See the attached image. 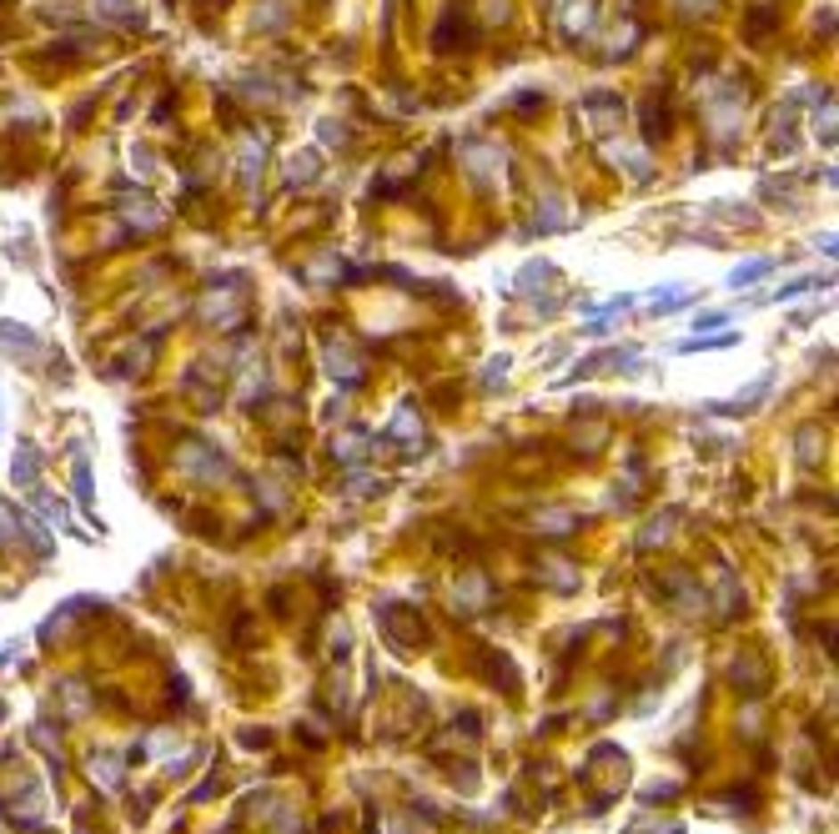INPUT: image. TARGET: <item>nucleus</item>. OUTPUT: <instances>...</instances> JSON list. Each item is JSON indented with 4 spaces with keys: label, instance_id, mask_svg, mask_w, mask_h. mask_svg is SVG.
Masks as SVG:
<instances>
[{
    "label": "nucleus",
    "instance_id": "obj_3",
    "mask_svg": "<svg viewBox=\"0 0 839 834\" xmlns=\"http://www.w3.org/2000/svg\"><path fill=\"white\" fill-rule=\"evenodd\" d=\"M0 348H5V352L20 348V352L30 357V352H36V337H30L26 327H15V322H0Z\"/></svg>",
    "mask_w": 839,
    "mask_h": 834
},
{
    "label": "nucleus",
    "instance_id": "obj_6",
    "mask_svg": "<svg viewBox=\"0 0 839 834\" xmlns=\"http://www.w3.org/2000/svg\"><path fill=\"white\" fill-rule=\"evenodd\" d=\"M76 498L91 508V468H86V458H76Z\"/></svg>",
    "mask_w": 839,
    "mask_h": 834
},
{
    "label": "nucleus",
    "instance_id": "obj_8",
    "mask_svg": "<svg viewBox=\"0 0 839 834\" xmlns=\"http://www.w3.org/2000/svg\"><path fill=\"white\" fill-rule=\"evenodd\" d=\"M770 26H774V11H754V20H749V36L759 41V36H764Z\"/></svg>",
    "mask_w": 839,
    "mask_h": 834
},
{
    "label": "nucleus",
    "instance_id": "obj_5",
    "mask_svg": "<svg viewBox=\"0 0 839 834\" xmlns=\"http://www.w3.org/2000/svg\"><path fill=\"white\" fill-rule=\"evenodd\" d=\"M362 443H367V437H362V432H347V437H342V447H337L332 443V453H337V458H362Z\"/></svg>",
    "mask_w": 839,
    "mask_h": 834
},
{
    "label": "nucleus",
    "instance_id": "obj_7",
    "mask_svg": "<svg viewBox=\"0 0 839 834\" xmlns=\"http://www.w3.org/2000/svg\"><path fill=\"white\" fill-rule=\"evenodd\" d=\"M688 302V292H664V297H654V312H673V307H684Z\"/></svg>",
    "mask_w": 839,
    "mask_h": 834
},
{
    "label": "nucleus",
    "instance_id": "obj_4",
    "mask_svg": "<svg viewBox=\"0 0 839 834\" xmlns=\"http://www.w3.org/2000/svg\"><path fill=\"white\" fill-rule=\"evenodd\" d=\"M770 272H774V262H744V266H734V277H729V287H749V282L770 277Z\"/></svg>",
    "mask_w": 839,
    "mask_h": 834
},
{
    "label": "nucleus",
    "instance_id": "obj_9",
    "mask_svg": "<svg viewBox=\"0 0 839 834\" xmlns=\"http://www.w3.org/2000/svg\"><path fill=\"white\" fill-rule=\"evenodd\" d=\"M724 312H704V317H699V332H709V327H724Z\"/></svg>",
    "mask_w": 839,
    "mask_h": 834
},
{
    "label": "nucleus",
    "instance_id": "obj_1",
    "mask_svg": "<svg viewBox=\"0 0 839 834\" xmlns=\"http://www.w3.org/2000/svg\"><path fill=\"white\" fill-rule=\"evenodd\" d=\"M583 111L593 116V131H603V136L623 126V101H618L614 91H588V96H583Z\"/></svg>",
    "mask_w": 839,
    "mask_h": 834
},
{
    "label": "nucleus",
    "instance_id": "obj_2",
    "mask_svg": "<svg viewBox=\"0 0 839 834\" xmlns=\"http://www.w3.org/2000/svg\"><path fill=\"white\" fill-rule=\"evenodd\" d=\"M36 473H41V458H36V447H30V443H20V458H15L11 478H15L20 487H30V483H36Z\"/></svg>",
    "mask_w": 839,
    "mask_h": 834
},
{
    "label": "nucleus",
    "instance_id": "obj_10",
    "mask_svg": "<svg viewBox=\"0 0 839 834\" xmlns=\"http://www.w3.org/2000/svg\"><path fill=\"white\" fill-rule=\"evenodd\" d=\"M0 719H5V704H0Z\"/></svg>",
    "mask_w": 839,
    "mask_h": 834
}]
</instances>
